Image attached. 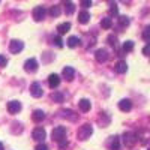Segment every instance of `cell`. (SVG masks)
<instances>
[{
  "label": "cell",
  "mask_w": 150,
  "mask_h": 150,
  "mask_svg": "<svg viewBox=\"0 0 150 150\" xmlns=\"http://www.w3.org/2000/svg\"><path fill=\"white\" fill-rule=\"evenodd\" d=\"M53 140H56L57 143H62L66 140V128L65 126H57L53 129Z\"/></svg>",
  "instance_id": "obj_1"
},
{
  "label": "cell",
  "mask_w": 150,
  "mask_h": 150,
  "mask_svg": "<svg viewBox=\"0 0 150 150\" xmlns=\"http://www.w3.org/2000/svg\"><path fill=\"white\" fill-rule=\"evenodd\" d=\"M93 134V126L92 125H83V126L80 128L78 131V138L80 140H87V138H90V135Z\"/></svg>",
  "instance_id": "obj_2"
},
{
  "label": "cell",
  "mask_w": 150,
  "mask_h": 150,
  "mask_svg": "<svg viewBox=\"0 0 150 150\" xmlns=\"http://www.w3.org/2000/svg\"><path fill=\"white\" fill-rule=\"evenodd\" d=\"M45 15H47V9L44 6H36L32 12V17L35 21H42L45 18Z\"/></svg>",
  "instance_id": "obj_3"
},
{
  "label": "cell",
  "mask_w": 150,
  "mask_h": 150,
  "mask_svg": "<svg viewBox=\"0 0 150 150\" xmlns=\"http://www.w3.org/2000/svg\"><path fill=\"white\" fill-rule=\"evenodd\" d=\"M23 48H24V44L21 41H18V39H14V41L9 42V51L12 54H18Z\"/></svg>",
  "instance_id": "obj_4"
},
{
  "label": "cell",
  "mask_w": 150,
  "mask_h": 150,
  "mask_svg": "<svg viewBox=\"0 0 150 150\" xmlns=\"http://www.w3.org/2000/svg\"><path fill=\"white\" fill-rule=\"evenodd\" d=\"M32 137H33V140L36 141H44L47 138V132L44 128H35L33 132H32Z\"/></svg>",
  "instance_id": "obj_5"
},
{
  "label": "cell",
  "mask_w": 150,
  "mask_h": 150,
  "mask_svg": "<svg viewBox=\"0 0 150 150\" xmlns=\"http://www.w3.org/2000/svg\"><path fill=\"white\" fill-rule=\"evenodd\" d=\"M123 143L126 147H132L135 143H137V135L132 134V132H126L123 135Z\"/></svg>",
  "instance_id": "obj_6"
},
{
  "label": "cell",
  "mask_w": 150,
  "mask_h": 150,
  "mask_svg": "<svg viewBox=\"0 0 150 150\" xmlns=\"http://www.w3.org/2000/svg\"><path fill=\"white\" fill-rule=\"evenodd\" d=\"M6 108H8V111L11 112V114H17V112L21 111V102H18V101H9Z\"/></svg>",
  "instance_id": "obj_7"
},
{
  "label": "cell",
  "mask_w": 150,
  "mask_h": 150,
  "mask_svg": "<svg viewBox=\"0 0 150 150\" xmlns=\"http://www.w3.org/2000/svg\"><path fill=\"white\" fill-rule=\"evenodd\" d=\"M108 51H107V50L105 48H101V50H98V51H96V54H95V59L99 62V63H105V62L108 60Z\"/></svg>",
  "instance_id": "obj_8"
},
{
  "label": "cell",
  "mask_w": 150,
  "mask_h": 150,
  "mask_svg": "<svg viewBox=\"0 0 150 150\" xmlns=\"http://www.w3.org/2000/svg\"><path fill=\"white\" fill-rule=\"evenodd\" d=\"M24 69L27 72H36L38 71V60L36 59H27L24 63Z\"/></svg>",
  "instance_id": "obj_9"
},
{
  "label": "cell",
  "mask_w": 150,
  "mask_h": 150,
  "mask_svg": "<svg viewBox=\"0 0 150 150\" xmlns=\"http://www.w3.org/2000/svg\"><path fill=\"white\" fill-rule=\"evenodd\" d=\"M30 93H32L33 98H41V96L44 95L41 84H39V83H33V84L30 86Z\"/></svg>",
  "instance_id": "obj_10"
},
{
  "label": "cell",
  "mask_w": 150,
  "mask_h": 150,
  "mask_svg": "<svg viewBox=\"0 0 150 150\" xmlns=\"http://www.w3.org/2000/svg\"><path fill=\"white\" fill-rule=\"evenodd\" d=\"M59 84H60V77L57 74H51L48 77V86L51 87V89H57L59 87Z\"/></svg>",
  "instance_id": "obj_11"
},
{
  "label": "cell",
  "mask_w": 150,
  "mask_h": 150,
  "mask_svg": "<svg viewBox=\"0 0 150 150\" xmlns=\"http://www.w3.org/2000/svg\"><path fill=\"white\" fill-rule=\"evenodd\" d=\"M119 108L125 112H129L132 110V102L129 101V99H122V101L119 102Z\"/></svg>",
  "instance_id": "obj_12"
},
{
  "label": "cell",
  "mask_w": 150,
  "mask_h": 150,
  "mask_svg": "<svg viewBox=\"0 0 150 150\" xmlns=\"http://www.w3.org/2000/svg\"><path fill=\"white\" fill-rule=\"evenodd\" d=\"M62 75H63V78H65L66 81H72V80H74V75H75V71H74V68L66 66V68L63 69V72H62Z\"/></svg>",
  "instance_id": "obj_13"
},
{
  "label": "cell",
  "mask_w": 150,
  "mask_h": 150,
  "mask_svg": "<svg viewBox=\"0 0 150 150\" xmlns=\"http://www.w3.org/2000/svg\"><path fill=\"white\" fill-rule=\"evenodd\" d=\"M78 107H80V110H81L83 112H87V111H90V108H92V104H90V101H89V99H80Z\"/></svg>",
  "instance_id": "obj_14"
},
{
  "label": "cell",
  "mask_w": 150,
  "mask_h": 150,
  "mask_svg": "<svg viewBox=\"0 0 150 150\" xmlns=\"http://www.w3.org/2000/svg\"><path fill=\"white\" fill-rule=\"evenodd\" d=\"M114 69H116V72H117V74H125V72L128 71V65H126V62H123V60L117 62V63L114 65Z\"/></svg>",
  "instance_id": "obj_15"
},
{
  "label": "cell",
  "mask_w": 150,
  "mask_h": 150,
  "mask_svg": "<svg viewBox=\"0 0 150 150\" xmlns=\"http://www.w3.org/2000/svg\"><path fill=\"white\" fill-rule=\"evenodd\" d=\"M32 119L35 122H42V120H45V112L42 110H35L32 114Z\"/></svg>",
  "instance_id": "obj_16"
},
{
  "label": "cell",
  "mask_w": 150,
  "mask_h": 150,
  "mask_svg": "<svg viewBox=\"0 0 150 150\" xmlns=\"http://www.w3.org/2000/svg\"><path fill=\"white\" fill-rule=\"evenodd\" d=\"M89 20H90V14H89V12H87V11H81L80 15H78V21L81 24H87Z\"/></svg>",
  "instance_id": "obj_17"
},
{
  "label": "cell",
  "mask_w": 150,
  "mask_h": 150,
  "mask_svg": "<svg viewBox=\"0 0 150 150\" xmlns=\"http://www.w3.org/2000/svg\"><path fill=\"white\" fill-rule=\"evenodd\" d=\"M63 5H65V12H66L68 15L74 14V11H75V6H74V3L71 2V0H63Z\"/></svg>",
  "instance_id": "obj_18"
},
{
  "label": "cell",
  "mask_w": 150,
  "mask_h": 150,
  "mask_svg": "<svg viewBox=\"0 0 150 150\" xmlns=\"http://www.w3.org/2000/svg\"><path fill=\"white\" fill-rule=\"evenodd\" d=\"M62 116H63L65 119H71L72 122L77 120V114H75L72 110H63V111H62Z\"/></svg>",
  "instance_id": "obj_19"
},
{
  "label": "cell",
  "mask_w": 150,
  "mask_h": 150,
  "mask_svg": "<svg viewBox=\"0 0 150 150\" xmlns=\"http://www.w3.org/2000/svg\"><path fill=\"white\" fill-rule=\"evenodd\" d=\"M110 150H120V138H119V137H112V138H111Z\"/></svg>",
  "instance_id": "obj_20"
},
{
  "label": "cell",
  "mask_w": 150,
  "mask_h": 150,
  "mask_svg": "<svg viewBox=\"0 0 150 150\" xmlns=\"http://www.w3.org/2000/svg\"><path fill=\"white\" fill-rule=\"evenodd\" d=\"M69 29H71V23H62V24H59V26H57V32L60 35H65Z\"/></svg>",
  "instance_id": "obj_21"
},
{
  "label": "cell",
  "mask_w": 150,
  "mask_h": 150,
  "mask_svg": "<svg viewBox=\"0 0 150 150\" xmlns=\"http://www.w3.org/2000/svg\"><path fill=\"white\" fill-rule=\"evenodd\" d=\"M66 44H68L69 48H75V47H78V45H80V39H78L77 36H71L69 39L66 41Z\"/></svg>",
  "instance_id": "obj_22"
},
{
  "label": "cell",
  "mask_w": 150,
  "mask_h": 150,
  "mask_svg": "<svg viewBox=\"0 0 150 150\" xmlns=\"http://www.w3.org/2000/svg\"><path fill=\"white\" fill-rule=\"evenodd\" d=\"M62 14V9H60V6H57V5H54V6H51V9H50V15L51 17H59Z\"/></svg>",
  "instance_id": "obj_23"
},
{
  "label": "cell",
  "mask_w": 150,
  "mask_h": 150,
  "mask_svg": "<svg viewBox=\"0 0 150 150\" xmlns=\"http://www.w3.org/2000/svg\"><path fill=\"white\" fill-rule=\"evenodd\" d=\"M129 23H131V20L126 17V15H122V17H119V24L122 27H128L129 26Z\"/></svg>",
  "instance_id": "obj_24"
},
{
  "label": "cell",
  "mask_w": 150,
  "mask_h": 150,
  "mask_svg": "<svg viewBox=\"0 0 150 150\" xmlns=\"http://www.w3.org/2000/svg\"><path fill=\"white\" fill-rule=\"evenodd\" d=\"M134 50V42L132 41H125L123 42V51L125 53H129V51H132Z\"/></svg>",
  "instance_id": "obj_25"
},
{
  "label": "cell",
  "mask_w": 150,
  "mask_h": 150,
  "mask_svg": "<svg viewBox=\"0 0 150 150\" xmlns=\"http://www.w3.org/2000/svg\"><path fill=\"white\" fill-rule=\"evenodd\" d=\"M51 99H53L54 102H63V95H62L60 92H54L51 95Z\"/></svg>",
  "instance_id": "obj_26"
},
{
  "label": "cell",
  "mask_w": 150,
  "mask_h": 150,
  "mask_svg": "<svg viewBox=\"0 0 150 150\" xmlns=\"http://www.w3.org/2000/svg\"><path fill=\"white\" fill-rule=\"evenodd\" d=\"M111 26H112L111 18H102V21H101V27L102 29H110Z\"/></svg>",
  "instance_id": "obj_27"
},
{
  "label": "cell",
  "mask_w": 150,
  "mask_h": 150,
  "mask_svg": "<svg viewBox=\"0 0 150 150\" xmlns=\"http://www.w3.org/2000/svg\"><path fill=\"white\" fill-rule=\"evenodd\" d=\"M143 39L146 42H150V26H147L144 30H143Z\"/></svg>",
  "instance_id": "obj_28"
},
{
  "label": "cell",
  "mask_w": 150,
  "mask_h": 150,
  "mask_svg": "<svg viewBox=\"0 0 150 150\" xmlns=\"http://www.w3.org/2000/svg\"><path fill=\"white\" fill-rule=\"evenodd\" d=\"M110 15H111V17H117V15H119V8H117V5H111V6H110Z\"/></svg>",
  "instance_id": "obj_29"
},
{
  "label": "cell",
  "mask_w": 150,
  "mask_h": 150,
  "mask_svg": "<svg viewBox=\"0 0 150 150\" xmlns=\"http://www.w3.org/2000/svg\"><path fill=\"white\" fill-rule=\"evenodd\" d=\"M80 5L84 8V9H89L92 6V0H80Z\"/></svg>",
  "instance_id": "obj_30"
},
{
  "label": "cell",
  "mask_w": 150,
  "mask_h": 150,
  "mask_svg": "<svg viewBox=\"0 0 150 150\" xmlns=\"http://www.w3.org/2000/svg\"><path fill=\"white\" fill-rule=\"evenodd\" d=\"M53 42H54V45L57 47V48H62L63 47V42H62V39L59 36H54V39H53Z\"/></svg>",
  "instance_id": "obj_31"
},
{
  "label": "cell",
  "mask_w": 150,
  "mask_h": 150,
  "mask_svg": "<svg viewBox=\"0 0 150 150\" xmlns=\"http://www.w3.org/2000/svg\"><path fill=\"white\" fill-rule=\"evenodd\" d=\"M116 42H117L116 36H112V35H111V36H108V44H110V45H112V47L116 48V47H117V44H116Z\"/></svg>",
  "instance_id": "obj_32"
},
{
  "label": "cell",
  "mask_w": 150,
  "mask_h": 150,
  "mask_svg": "<svg viewBox=\"0 0 150 150\" xmlns=\"http://www.w3.org/2000/svg\"><path fill=\"white\" fill-rule=\"evenodd\" d=\"M143 54L147 56V57H150V44H147V45L143 48Z\"/></svg>",
  "instance_id": "obj_33"
},
{
  "label": "cell",
  "mask_w": 150,
  "mask_h": 150,
  "mask_svg": "<svg viewBox=\"0 0 150 150\" xmlns=\"http://www.w3.org/2000/svg\"><path fill=\"white\" fill-rule=\"evenodd\" d=\"M6 63H8V59H6L5 56H2V54H0V68L6 66Z\"/></svg>",
  "instance_id": "obj_34"
},
{
  "label": "cell",
  "mask_w": 150,
  "mask_h": 150,
  "mask_svg": "<svg viewBox=\"0 0 150 150\" xmlns=\"http://www.w3.org/2000/svg\"><path fill=\"white\" fill-rule=\"evenodd\" d=\"M35 150H48V146L47 144H38L35 147Z\"/></svg>",
  "instance_id": "obj_35"
},
{
  "label": "cell",
  "mask_w": 150,
  "mask_h": 150,
  "mask_svg": "<svg viewBox=\"0 0 150 150\" xmlns=\"http://www.w3.org/2000/svg\"><path fill=\"white\" fill-rule=\"evenodd\" d=\"M59 146H60V149H65L66 146H68V141L65 140V141H62V143H59Z\"/></svg>",
  "instance_id": "obj_36"
},
{
  "label": "cell",
  "mask_w": 150,
  "mask_h": 150,
  "mask_svg": "<svg viewBox=\"0 0 150 150\" xmlns=\"http://www.w3.org/2000/svg\"><path fill=\"white\" fill-rule=\"evenodd\" d=\"M120 2H123V3H126V5H128V3H131V0H120Z\"/></svg>",
  "instance_id": "obj_37"
},
{
  "label": "cell",
  "mask_w": 150,
  "mask_h": 150,
  "mask_svg": "<svg viewBox=\"0 0 150 150\" xmlns=\"http://www.w3.org/2000/svg\"><path fill=\"white\" fill-rule=\"evenodd\" d=\"M0 150H5V147H3V144L0 143Z\"/></svg>",
  "instance_id": "obj_38"
},
{
  "label": "cell",
  "mask_w": 150,
  "mask_h": 150,
  "mask_svg": "<svg viewBox=\"0 0 150 150\" xmlns=\"http://www.w3.org/2000/svg\"><path fill=\"white\" fill-rule=\"evenodd\" d=\"M149 150H150V149H149Z\"/></svg>",
  "instance_id": "obj_39"
}]
</instances>
